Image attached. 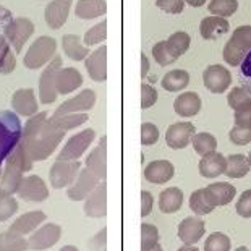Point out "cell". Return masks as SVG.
Returning <instances> with one entry per match:
<instances>
[{
    "label": "cell",
    "instance_id": "cell-7",
    "mask_svg": "<svg viewBox=\"0 0 251 251\" xmlns=\"http://www.w3.org/2000/svg\"><path fill=\"white\" fill-rule=\"evenodd\" d=\"M62 68V57L55 55L49 62V65L44 68L41 78H39V99L42 104H52L57 100V88H55V78L58 70Z\"/></svg>",
    "mask_w": 251,
    "mask_h": 251
},
{
    "label": "cell",
    "instance_id": "cell-42",
    "mask_svg": "<svg viewBox=\"0 0 251 251\" xmlns=\"http://www.w3.org/2000/svg\"><path fill=\"white\" fill-rule=\"evenodd\" d=\"M15 65H17L15 55L12 54V50H10V47L7 42H5V39L0 36V73H3V75L12 73L15 70Z\"/></svg>",
    "mask_w": 251,
    "mask_h": 251
},
{
    "label": "cell",
    "instance_id": "cell-5",
    "mask_svg": "<svg viewBox=\"0 0 251 251\" xmlns=\"http://www.w3.org/2000/svg\"><path fill=\"white\" fill-rule=\"evenodd\" d=\"M55 52H57V42L54 37L41 36L31 44L29 50L26 52V55L23 58V63L29 70H37V68L44 67L46 63H49L55 57Z\"/></svg>",
    "mask_w": 251,
    "mask_h": 251
},
{
    "label": "cell",
    "instance_id": "cell-33",
    "mask_svg": "<svg viewBox=\"0 0 251 251\" xmlns=\"http://www.w3.org/2000/svg\"><path fill=\"white\" fill-rule=\"evenodd\" d=\"M251 165L248 162V157L243 154H230L227 157V169L226 175L228 178H243L250 172Z\"/></svg>",
    "mask_w": 251,
    "mask_h": 251
},
{
    "label": "cell",
    "instance_id": "cell-57",
    "mask_svg": "<svg viewBox=\"0 0 251 251\" xmlns=\"http://www.w3.org/2000/svg\"><path fill=\"white\" fill-rule=\"evenodd\" d=\"M185 2L188 5H191V7H202L207 0H185Z\"/></svg>",
    "mask_w": 251,
    "mask_h": 251
},
{
    "label": "cell",
    "instance_id": "cell-27",
    "mask_svg": "<svg viewBox=\"0 0 251 251\" xmlns=\"http://www.w3.org/2000/svg\"><path fill=\"white\" fill-rule=\"evenodd\" d=\"M174 110L175 114L180 117H185V119H190V117L198 115V112L201 110V98L198 93L193 91H186V93H181L174 102Z\"/></svg>",
    "mask_w": 251,
    "mask_h": 251
},
{
    "label": "cell",
    "instance_id": "cell-26",
    "mask_svg": "<svg viewBox=\"0 0 251 251\" xmlns=\"http://www.w3.org/2000/svg\"><path fill=\"white\" fill-rule=\"evenodd\" d=\"M83 84V75L76 68H60L55 78V88L58 94H70Z\"/></svg>",
    "mask_w": 251,
    "mask_h": 251
},
{
    "label": "cell",
    "instance_id": "cell-19",
    "mask_svg": "<svg viewBox=\"0 0 251 251\" xmlns=\"http://www.w3.org/2000/svg\"><path fill=\"white\" fill-rule=\"evenodd\" d=\"M174 175H175V167L167 159L152 161L144 167V178H146L149 183H154V185L167 183L169 180L174 178Z\"/></svg>",
    "mask_w": 251,
    "mask_h": 251
},
{
    "label": "cell",
    "instance_id": "cell-61",
    "mask_svg": "<svg viewBox=\"0 0 251 251\" xmlns=\"http://www.w3.org/2000/svg\"><path fill=\"white\" fill-rule=\"evenodd\" d=\"M235 251H251V250H248L247 247H238V248L235 250Z\"/></svg>",
    "mask_w": 251,
    "mask_h": 251
},
{
    "label": "cell",
    "instance_id": "cell-2",
    "mask_svg": "<svg viewBox=\"0 0 251 251\" xmlns=\"http://www.w3.org/2000/svg\"><path fill=\"white\" fill-rule=\"evenodd\" d=\"M33 159L29 157V154L26 152V149L21 146V143L17 146V149L10 154L5 164V169L0 177V188L3 191L15 195L18 191V186L23 180V174L29 172L33 169Z\"/></svg>",
    "mask_w": 251,
    "mask_h": 251
},
{
    "label": "cell",
    "instance_id": "cell-52",
    "mask_svg": "<svg viewBox=\"0 0 251 251\" xmlns=\"http://www.w3.org/2000/svg\"><path fill=\"white\" fill-rule=\"evenodd\" d=\"M156 5L161 10L172 15H178L183 12L185 0H156Z\"/></svg>",
    "mask_w": 251,
    "mask_h": 251
},
{
    "label": "cell",
    "instance_id": "cell-53",
    "mask_svg": "<svg viewBox=\"0 0 251 251\" xmlns=\"http://www.w3.org/2000/svg\"><path fill=\"white\" fill-rule=\"evenodd\" d=\"M154 198L149 191H141V217H146L152 212Z\"/></svg>",
    "mask_w": 251,
    "mask_h": 251
},
{
    "label": "cell",
    "instance_id": "cell-30",
    "mask_svg": "<svg viewBox=\"0 0 251 251\" xmlns=\"http://www.w3.org/2000/svg\"><path fill=\"white\" fill-rule=\"evenodd\" d=\"M107 12V3L105 0H78L75 13L81 20H93L102 17Z\"/></svg>",
    "mask_w": 251,
    "mask_h": 251
},
{
    "label": "cell",
    "instance_id": "cell-48",
    "mask_svg": "<svg viewBox=\"0 0 251 251\" xmlns=\"http://www.w3.org/2000/svg\"><path fill=\"white\" fill-rule=\"evenodd\" d=\"M159 141V128L151 124V122H146V124L141 125V144L143 146H152Z\"/></svg>",
    "mask_w": 251,
    "mask_h": 251
},
{
    "label": "cell",
    "instance_id": "cell-55",
    "mask_svg": "<svg viewBox=\"0 0 251 251\" xmlns=\"http://www.w3.org/2000/svg\"><path fill=\"white\" fill-rule=\"evenodd\" d=\"M242 73H243V76L251 78V50L248 52V55L245 57V60L242 62Z\"/></svg>",
    "mask_w": 251,
    "mask_h": 251
},
{
    "label": "cell",
    "instance_id": "cell-11",
    "mask_svg": "<svg viewBox=\"0 0 251 251\" xmlns=\"http://www.w3.org/2000/svg\"><path fill=\"white\" fill-rule=\"evenodd\" d=\"M202 83L207 91L214 94H222L230 88L232 73L224 65H209L202 73Z\"/></svg>",
    "mask_w": 251,
    "mask_h": 251
},
{
    "label": "cell",
    "instance_id": "cell-24",
    "mask_svg": "<svg viewBox=\"0 0 251 251\" xmlns=\"http://www.w3.org/2000/svg\"><path fill=\"white\" fill-rule=\"evenodd\" d=\"M72 8V0H52L46 8V23L52 29H58L65 25Z\"/></svg>",
    "mask_w": 251,
    "mask_h": 251
},
{
    "label": "cell",
    "instance_id": "cell-62",
    "mask_svg": "<svg viewBox=\"0 0 251 251\" xmlns=\"http://www.w3.org/2000/svg\"><path fill=\"white\" fill-rule=\"evenodd\" d=\"M248 162H250V165H251V151H250V154H248Z\"/></svg>",
    "mask_w": 251,
    "mask_h": 251
},
{
    "label": "cell",
    "instance_id": "cell-37",
    "mask_svg": "<svg viewBox=\"0 0 251 251\" xmlns=\"http://www.w3.org/2000/svg\"><path fill=\"white\" fill-rule=\"evenodd\" d=\"M193 148L195 151L200 154V156H206V154H211V152H216L217 151V140L214 135L207 131H201V133H196L195 138H193Z\"/></svg>",
    "mask_w": 251,
    "mask_h": 251
},
{
    "label": "cell",
    "instance_id": "cell-1",
    "mask_svg": "<svg viewBox=\"0 0 251 251\" xmlns=\"http://www.w3.org/2000/svg\"><path fill=\"white\" fill-rule=\"evenodd\" d=\"M65 138V131L57 130L47 119L46 112H39L26 122L21 135V146L26 149L33 162L50 157Z\"/></svg>",
    "mask_w": 251,
    "mask_h": 251
},
{
    "label": "cell",
    "instance_id": "cell-12",
    "mask_svg": "<svg viewBox=\"0 0 251 251\" xmlns=\"http://www.w3.org/2000/svg\"><path fill=\"white\" fill-rule=\"evenodd\" d=\"M196 135V128L190 122H175L165 131V143L172 149H185L193 141Z\"/></svg>",
    "mask_w": 251,
    "mask_h": 251
},
{
    "label": "cell",
    "instance_id": "cell-56",
    "mask_svg": "<svg viewBox=\"0 0 251 251\" xmlns=\"http://www.w3.org/2000/svg\"><path fill=\"white\" fill-rule=\"evenodd\" d=\"M148 72H149V60L146 54H141V78H146Z\"/></svg>",
    "mask_w": 251,
    "mask_h": 251
},
{
    "label": "cell",
    "instance_id": "cell-46",
    "mask_svg": "<svg viewBox=\"0 0 251 251\" xmlns=\"http://www.w3.org/2000/svg\"><path fill=\"white\" fill-rule=\"evenodd\" d=\"M159 243V230L152 224H143L141 226V250L151 248Z\"/></svg>",
    "mask_w": 251,
    "mask_h": 251
},
{
    "label": "cell",
    "instance_id": "cell-25",
    "mask_svg": "<svg viewBox=\"0 0 251 251\" xmlns=\"http://www.w3.org/2000/svg\"><path fill=\"white\" fill-rule=\"evenodd\" d=\"M227 157L221 152H211L201 157L200 161V174L204 178H216L219 175L226 174Z\"/></svg>",
    "mask_w": 251,
    "mask_h": 251
},
{
    "label": "cell",
    "instance_id": "cell-54",
    "mask_svg": "<svg viewBox=\"0 0 251 251\" xmlns=\"http://www.w3.org/2000/svg\"><path fill=\"white\" fill-rule=\"evenodd\" d=\"M105 238H107V228H102L99 233H96V237L93 238V242H91V250H94V251H98L100 248H105Z\"/></svg>",
    "mask_w": 251,
    "mask_h": 251
},
{
    "label": "cell",
    "instance_id": "cell-32",
    "mask_svg": "<svg viewBox=\"0 0 251 251\" xmlns=\"http://www.w3.org/2000/svg\"><path fill=\"white\" fill-rule=\"evenodd\" d=\"M188 83H190V73L186 70H180V68L165 73L162 81H161L162 88L165 91H169V93H178V91H183L186 86H188Z\"/></svg>",
    "mask_w": 251,
    "mask_h": 251
},
{
    "label": "cell",
    "instance_id": "cell-6",
    "mask_svg": "<svg viewBox=\"0 0 251 251\" xmlns=\"http://www.w3.org/2000/svg\"><path fill=\"white\" fill-rule=\"evenodd\" d=\"M94 140H96V131L93 128H86V130L76 133V135H73L67 141L63 149L58 152L57 161H78L88 151L91 144L94 143Z\"/></svg>",
    "mask_w": 251,
    "mask_h": 251
},
{
    "label": "cell",
    "instance_id": "cell-43",
    "mask_svg": "<svg viewBox=\"0 0 251 251\" xmlns=\"http://www.w3.org/2000/svg\"><path fill=\"white\" fill-rule=\"evenodd\" d=\"M152 57L161 67H167V65H172V63L177 60L172 52L169 50V46H167V41H161L157 42L156 46L152 47Z\"/></svg>",
    "mask_w": 251,
    "mask_h": 251
},
{
    "label": "cell",
    "instance_id": "cell-31",
    "mask_svg": "<svg viewBox=\"0 0 251 251\" xmlns=\"http://www.w3.org/2000/svg\"><path fill=\"white\" fill-rule=\"evenodd\" d=\"M62 46H63L65 54L75 62L86 60L88 55H89V49L86 46H83L81 39H79L76 34H65L63 36Z\"/></svg>",
    "mask_w": 251,
    "mask_h": 251
},
{
    "label": "cell",
    "instance_id": "cell-14",
    "mask_svg": "<svg viewBox=\"0 0 251 251\" xmlns=\"http://www.w3.org/2000/svg\"><path fill=\"white\" fill-rule=\"evenodd\" d=\"M98 96L93 89H83L81 93L76 94L75 98L65 100L63 104L58 105V109L55 110V117L67 115V114H81V112H88L96 105Z\"/></svg>",
    "mask_w": 251,
    "mask_h": 251
},
{
    "label": "cell",
    "instance_id": "cell-8",
    "mask_svg": "<svg viewBox=\"0 0 251 251\" xmlns=\"http://www.w3.org/2000/svg\"><path fill=\"white\" fill-rule=\"evenodd\" d=\"M81 169H83L81 164L78 161H55L49 170L50 185L57 190L68 188L76 180Z\"/></svg>",
    "mask_w": 251,
    "mask_h": 251
},
{
    "label": "cell",
    "instance_id": "cell-51",
    "mask_svg": "<svg viewBox=\"0 0 251 251\" xmlns=\"http://www.w3.org/2000/svg\"><path fill=\"white\" fill-rule=\"evenodd\" d=\"M233 119H235V125L237 126L251 128V100L248 104H245L243 107L235 110Z\"/></svg>",
    "mask_w": 251,
    "mask_h": 251
},
{
    "label": "cell",
    "instance_id": "cell-41",
    "mask_svg": "<svg viewBox=\"0 0 251 251\" xmlns=\"http://www.w3.org/2000/svg\"><path fill=\"white\" fill-rule=\"evenodd\" d=\"M230 238L222 232H212L204 242V251H230Z\"/></svg>",
    "mask_w": 251,
    "mask_h": 251
},
{
    "label": "cell",
    "instance_id": "cell-17",
    "mask_svg": "<svg viewBox=\"0 0 251 251\" xmlns=\"http://www.w3.org/2000/svg\"><path fill=\"white\" fill-rule=\"evenodd\" d=\"M206 226L200 217H186L178 224V238L185 247H195L200 240L204 237Z\"/></svg>",
    "mask_w": 251,
    "mask_h": 251
},
{
    "label": "cell",
    "instance_id": "cell-35",
    "mask_svg": "<svg viewBox=\"0 0 251 251\" xmlns=\"http://www.w3.org/2000/svg\"><path fill=\"white\" fill-rule=\"evenodd\" d=\"M28 240L12 230L0 233V251H26Z\"/></svg>",
    "mask_w": 251,
    "mask_h": 251
},
{
    "label": "cell",
    "instance_id": "cell-40",
    "mask_svg": "<svg viewBox=\"0 0 251 251\" xmlns=\"http://www.w3.org/2000/svg\"><path fill=\"white\" fill-rule=\"evenodd\" d=\"M207 8H209V13H212L214 17L228 18L237 12L238 0H211Z\"/></svg>",
    "mask_w": 251,
    "mask_h": 251
},
{
    "label": "cell",
    "instance_id": "cell-3",
    "mask_svg": "<svg viewBox=\"0 0 251 251\" xmlns=\"http://www.w3.org/2000/svg\"><path fill=\"white\" fill-rule=\"evenodd\" d=\"M21 135L23 128L18 117L12 112H0V165L17 149L21 143Z\"/></svg>",
    "mask_w": 251,
    "mask_h": 251
},
{
    "label": "cell",
    "instance_id": "cell-13",
    "mask_svg": "<svg viewBox=\"0 0 251 251\" xmlns=\"http://www.w3.org/2000/svg\"><path fill=\"white\" fill-rule=\"evenodd\" d=\"M100 183V180L96 177V175L91 172L89 169H81L78 174L76 180L73 181L72 186H68L67 190V196L70 198L72 201H83L93 193L96 190V186Z\"/></svg>",
    "mask_w": 251,
    "mask_h": 251
},
{
    "label": "cell",
    "instance_id": "cell-47",
    "mask_svg": "<svg viewBox=\"0 0 251 251\" xmlns=\"http://www.w3.org/2000/svg\"><path fill=\"white\" fill-rule=\"evenodd\" d=\"M228 140L237 146H247L251 143V128L233 125L232 130L228 131Z\"/></svg>",
    "mask_w": 251,
    "mask_h": 251
},
{
    "label": "cell",
    "instance_id": "cell-22",
    "mask_svg": "<svg viewBox=\"0 0 251 251\" xmlns=\"http://www.w3.org/2000/svg\"><path fill=\"white\" fill-rule=\"evenodd\" d=\"M46 212L42 211H31V212H25L21 214L17 221H15L12 226H10L8 230H12L18 235H29V233H34L37 228H39L42 224L46 222Z\"/></svg>",
    "mask_w": 251,
    "mask_h": 251
},
{
    "label": "cell",
    "instance_id": "cell-29",
    "mask_svg": "<svg viewBox=\"0 0 251 251\" xmlns=\"http://www.w3.org/2000/svg\"><path fill=\"white\" fill-rule=\"evenodd\" d=\"M181 204H183V191L178 186H170L167 190H162L159 195V209L164 214H174L180 211Z\"/></svg>",
    "mask_w": 251,
    "mask_h": 251
},
{
    "label": "cell",
    "instance_id": "cell-60",
    "mask_svg": "<svg viewBox=\"0 0 251 251\" xmlns=\"http://www.w3.org/2000/svg\"><path fill=\"white\" fill-rule=\"evenodd\" d=\"M177 251H200V250H198L196 247H185V245H183V247L178 248Z\"/></svg>",
    "mask_w": 251,
    "mask_h": 251
},
{
    "label": "cell",
    "instance_id": "cell-39",
    "mask_svg": "<svg viewBox=\"0 0 251 251\" xmlns=\"http://www.w3.org/2000/svg\"><path fill=\"white\" fill-rule=\"evenodd\" d=\"M18 211V201L12 193L0 190V222L8 221Z\"/></svg>",
    "mask_w": 251,
    "mask_h": 251
},
{
    "label": "cell",
    "instance_id": "cell-59",
    "mask_svg": "<svg viewBox=\"0 0 251 251\" xmlns=\"http://www.w3.org/2000/svg\"><path fill=\"white\" fill-rule=\"evenodd\" d=\"M141 251H164L162 250V247H161V245H154V247H151V248H146V250H141Z\"/></svg>",
    "mask_w": 251,
    "mask_h": 251
},
{
    "label": "cell",
    "instance_id": "cell-20",
    "mask_svg": "<svg viewBox=\"0 0 251 251\" xmlns=\"http://www.w3.org/2000/svg\"><path fill=\"white\" fill-rule=\"evenodd\" d=\"M86 70L96 83H104L107 79V47L100 46L98 50L91 52L86 58Z\"/></svg>",
    "mask_w": 251,
    "mask_h": 251
},
{
    "label": "cell",
    "instance_id": "cell-36",
    "mask_svg": "<svg viewBox=\"0 0 251 251\" xmlns=\"http://www.w3.org/2000/svg\"><path fill=\"white\" fill-rule=\"evenodd\" d=\"M190 209L193 211L196 216H206L214 211L216 207L207 200L204 188H200V190H195L193 193L190 195Z\"/></svg>",
    "mask_w": 251,
    "mask_h": 251
},
{
    "label": "cell",
    "instance_id": "cell-21",
    "mask_svg": "<svg viewBox=\"0 0 251 251\" xmlns=\"http://www.w3.org/2000/svg\"><path fill=\"white\" fill-rule=\"evenodd\" d=\"M12 107L15 109V112H17L18 115L29 117V119L34 117L37 114V109H39L34 91L29 88L15 91L12 96Z\"/></svg>",
    "mask_w": 251,
    "mask_h": 251
},
{
    "label": "cell",
    "instance_id": "cell-50",
    "mask_svg": "<svg viewBox=\"0 0 251 251\" xmlns=\"http://www.w3.org/2000/svg\"><path fill=\"white\" fill-rule=\"evenodd\" d=\"M157 102V91L151 84H141V109H149Z\"/></svg>",
    "mask_w": 251,
    "mask_h": 251
},
{
    "label": "cell",
    "instance_id": "cell-45",
    "mask_svg": "<svg viewBox=\"0 0 251 251\" xmlns=\"http://www.w3.org/2000/svg\"><path fill=\"white\" fill-rule=\"evenodd\" d=\"M105 37H107V21L104 20V21H100L99 25H96L86 31V34H84V44L96 46V44H99V42L105 41Z\"/></svg>",
    "mask_w": 251,
    "mask_h": 251
},
{
    "label": "cell",
    "instance_id": "cell-18",
    "mask_svg": "<svg viewBox=\"0 0 251 251\" xmlns=\"http://www.w3.org/2000/svg\"><path fill=\"white\" fill-rule=\"evenodd\" d=\"M86 169H89L100 181H105L107 177V138L102 136L99 144L86 157Z\"/></svg>",
    "mask_w": 251,
    "mask_h": 251
},
{
    "label": "cell",
    "instance_id": "cell-23",
    "mask_svg": "<svg viewBox=\"0 0 251 251\" xmlns=\"http://www.w3.org/2000/svg\"><path fill=\"white\" fill-rule=\"evenodd\" d=\"M206 196L209 202L214 207L217 206H227L228 202L233 201L235 195H237V188L230 185L228 181H217V183H211L204 188Z\"/></svg>",
    "mask_w": 251,
    "mask_h": 251
},
{
    "label": "cell",
    "instance_id": "cell-16",
    "mask_svg": "<svg viewBox=\"0 0 251 251\" xmlns=\"http://www.w3.org/2000/svg\"><path fill=\"white\" fill-rule=\"evenodd\" d=\"M84 214L93 219H102L107 216V185L105 181L96 186V190L84 200Z\"/></svg>",
    "mask_w": 251,
    "mask_h": 251
},
{
    "label": "cell",
    "instance_id": "cell-38",
    "mask_svg": "<svg viewBox=\"0 0 251 251\" xmlns=\"http://www.w3.org/2000/svg\"><path fill=\"white\" fill-rule=\"evenodd\" d=\"M190 44H191V37L188 33H185V31H177V33H174L167 39L169 50L172 52V55L175 58L183 55L185 52L190 49Z\"/></svg>",
    "mask_w": 251,
    "mask_h": 251
},
{
    "label": "cell",
    "instance_id": "cell-10",
    "mask_svg": "<svg viewBox=\"0 0 251 251\" xmlns=\"http://www.w3.org/2000/svg\"><path fill=\"white\" fill-rule=\"evenodd\" d=\"M17 195L23 201L41 202L49 198V188L39 175H28V177L21 180Z\"/></svg>",
    "mask_w": 251,
    "mask_h": 251
},
{
    "label": "cell",
    "instance_id": "cell-9",
    "mask_svg": "<svg viewBox=\"0 0 251 251\" xmlns=\"http://www.w3.org/2000/svg\"><path fill=\"white\" fill-rule=\"evenodd\" d=\"M60 237H62L60 226L52 222L44 224L34 233H31V237L28 238V250H34V251L49 250L60 240Z\"/></svg>",
    "mask_w": 251,
    "mask_h": 251
},
{
    "label": "cell",
    "instance_id": "cell-34",
    "mask_svg": "<svg viewBox=\"0 0 251 251\" xmlns=\"http://www.w3.org/2000/svg\"><path fill=\"white\" fill-rule=\"evenodd\" d=\"M50 124L54 125L57 130L62 131H68L73 130V128H78L79 125H83L84 122H88V114L86 112H81V114H67V115H60V117H50Z\"/></svg>",
    "mask_w": 251,
    "mask_h": 251
},
{
    "label": "cell",
    "instance_id": "cell-58",
    "mask_svg": "<svg viewBox=\"0 0 251 251\" xmlns=\"http://www.w3.org/2000/svg\"><path fill=\"white\" fill-rule=\"evenodd\" d=\"M58 251H79L75 245H65V247H62Z\"/></svg>",
    "mask_w": 251,
    "mask_h": 251
},
{
    "label": "cell",
    "instance_id": "cell-49",
    "mask_svg": "<svg viewBox=\"0 0 251 251\" xmlns=\"http://www.w3.org/2000/svg\"><path fill=\"white\" fill-rule=\"evenodd\" d=\"M235 209H237V214L242 216L243 219H251V190L243 191L240 195L237 204H235Z\"/></svg>",
    "mask_w": 251,
    "mask_h": 251
},
{
    "label": "cell",
    "instance_id": "cell-44",
    "mask_svg": "<svg viewBox=\"0 0 251 251\" xmlns=\"http://www.w3.org/2000/svg\"><path fill=\"white\" fill-rule=\"evenodd\" d=\"M250 100H251V94L245 88H240V86L233 88L227 96V104H228V107L233 109V112L238 110L240 107H243Z\"/></svg>",
    "mask_w": 251,
    "mask_h": 251
},
{
    "label": "cell",
    "instance_id": "cell-4",
    "mask_svg": "<svg viewBox=\"0 0 251 251\" xmlns=\"http://www.w3.org/2000/svg\"><path fill=\"white\" fill-rule=\"evenodd\" d=\"M250 50H251V25L238 26L237 29H233L232 37L227 41L226 47H224V60L228 65L238 67L242 65V62L248 55Z\"/></svg>",
    "mask_w": 251,
    "mask_h": 251
},
{
    "label": "cell",
    "instance_id": "cell-28",
    "mask_svg": "<svg viewBox=\"0 0 251 251\" xmlns=\"http://www.w3.org/2000/svg\"><path fill=\"white\" fill-rule=\"evenodd\" d=\"M228 29H230L228 21L226 18L214 17V15L202 18L200 25V33L202 36V39H207V41L217 39L219 36H224L226 33H228Z\"/></svg>",
    "mask_w": 251,
    "mask_h": 251
},
{
    "label": "cell",
    "instance_id": "cell-15",
    "mask_svg": "<svg viewBox=\"0 0 251 251\" xmlns=\"http://www.w3.org/2000/svg\"><path fill=\"white\" fill-rule=\"evenodd\" d=\"M33 33H34V25L28 18H17L12 23H8L7 28H5V36H7L10 44L13 46V49L17 52H21L26 41L29 39Z\"/></svg>",
    "mask_w": 251,
    "mask_h": 251
}]
</instances>
